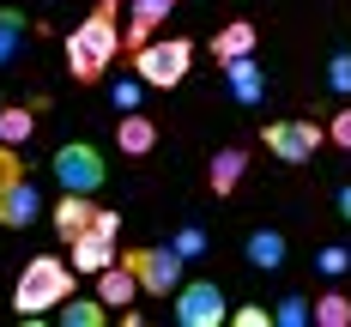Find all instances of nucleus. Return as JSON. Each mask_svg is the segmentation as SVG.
Masks as SVG:
<instances>
[{
	"instance_id": "20",
	"label": "nucleus",
	"mask_w": 351,
	"mask_h": 327,
	"mask_svg": "<svg viewBox=\"0 0 351 327\" xmlns=\"http://www.w3.org/2000/svg\"><path fill=\"white\" fill-rule=\"evenodd\" d=\"M309 322L315 327H351V297L346 291H321V297H309Z\"/></svg>"
},
{
	"instance_id": "8",
	"label": "nucleus",
	"mask_w": 351,
	"mask_h": 327,
	"mask_svg": "<svg viewBox=\"0 0 351 327\" xmlns=\"http://www.w3.org/2000/svg\"><path fill=\"white\" fill-rule=\"evenodd\" d=\"M36 218H43V194H36L31 176H19L12 188H0V224H6V230H31Z\"/></svg>"
},
{
	"instance_id": "14",
	"label": "nucleus",
	"mask_w": 351,
	"mask_h": 327,
	"mask_svg": "<svg viewBox=\"0 0 351 327\" xmlns=\"http://www.w3.org/2000/svg\"><path fill=\"white\" fill-rule=\"evenodd\" d=\"M115 145H121L128 158H152V152H158V121L140 115V109H128V115L115 121Z\"/></svg>"
},
{
	"instance_id": "28",
	"label": "nucleus",
	"mask_w": 351,
	"mask_h": 327,
	"mask_svg": "<svg viewBox=\"0 0 351 327\" xmlns=\"http://www.w3.org/2000/svg\"><path fill=\"white\" fill-rule=\"evenodd\" d=\"M140 91H145V79H121V85H115L109 97H115V109L128 115V109H140Z\"/></svg>"
},
{
	"instance_id": "12",
	"label": "nucleus",
	"mask_w": 351,
	"mask_h": 327,
	"mask_svg": "<svg viewBox=\"0 0 351 327\" xmlns=\"http://www.w3.org/2000/svg\"><path fill=\"white\" fill-rule=\"evenodd\" d=\"M224 79H230V97H237L243 109H254L261 97H267V73H261V61H254V55L224 61Z\"/></svg>"
},
{
	"instance_id": "3",
	"label": "nucleus",
	"mask_w": 351,
	"mask_h": 327,
	"mask_svg": "<svg viewBox=\"0 0 351 327\" xmlns=\"http://www.w3.org/2000/svg\"><path fill=\"white\" fill-rule=\"evenodd\" d=\"M194 67V43L188 36H152L134 49V73L145 79V91H176Z\"/></svg>"
},
{
	"instance_id": "17",
	"label": "nucleus",
	"mask_w": 351,
	"mask_h": 327,
	"mask_svg": "<svg viewBox=\"0 0 351 327\" xmlns=\"http://www.w3.org/2000/svg\"><path fill=\"white\" fill-rule=\"evenodd\" d=\"M254 43H261V31H254L248 19H230L224 31L212 36V55H218V67H224V61H237V55H254Z\"/></svg>"
},
{
	"instance_id": "22",
	"label": "nucleus",
	"mask_w": 351,
	"mask_h": 327,
	"mask_svg": "<svg viewBox=\"0 0 351 327\" xmlns=\"http://www.w3.org/2000/svg\"><path fill=\"white\" fill-rule=\"evenodd\" d=\"M31 134H36V115H31V109H6V104H0V140H6V145H25Z\"/></svg>"
},
{
	"instance_id": "1",
	"label": "nucleus",
	"mask_w": 351,
	"mask_h": 327,
	"mask_svg": "<svg viewBox=\"0 0 351 327\" xmlns=\"http://www.w3.org/2000/svg\"><path fill=\"white\" fill-rule=\"evenodd\" d=\"M67 73L79 85H97L109 67H115V55H121V19H115V0H97L79 25L67 31Z\"/></svg>"
},
{
	"instance_id": "26",
	"label": "nucleus",
	"mask_w": 351,
	"mask_h": 327,
	"mask_svg": "<svg viewBox=\"0 0 351 327\" xmlns=\"http://www.w3.org/2000/svg\"><path fill=\"white\" fill-rule=\"evenodd\" d=\"M19 176H25V158H19V145L0 140V188H12Z\"/></svg>"
},
{
	"instance_id": "21",
	"label": "nucleus",
	"mask_w": 351,
	"mask_h": 327,
	"mask_svg": "<svg viewBox=\"0 0 351 327\" xmlns=\"http://www.w3.org/2000/svg\"><path fill=\"white\" fill-rule=\"evenodd\" d=\"M170 249L182 254V261H206V249H212V237H206V224H176V237H170Z\"/></svg>"
},
{
	"instance_id": "4",
	"label": "nucleus",
	"mask_w": 351,
	"mask_h": 327,
	"mask_svg": "<svg viewBox=\"0 0 351 327\" xmlns=\"http://www.w3.org/2000/svg\"><path fill=\"white\" fill-rule=\"evenodd\" d=\"M121 261H128V273L140 279V297H176V285H182V267H188L170 243H164V249H158V243H140V249H128Z\"/></svg>"
},
{
	"instance_id": "7",
	"label": "nucleus",
	"mask_w": 351,
	"mask_h": 327,
	"mask_svg": "<svg viewBox=\"0 0 351 327\" xmlns=\"http://www.w3.org/2000/svg\"><path fill=\"white\" fill-rule=\"evenodd\" d=\"M176 322L182 327H224L230 322V303L218 279H182L176 285Z\"/></svg>"
},
{
	"instance_id": "5",
	"label": "nucleus",
	"mask_w": 351,
	"mask_h": 327,
	"mask_svg": "<svg viewBox=\"0 0 351 327\" xmlns=\"http://www.w3.org/2000/svg\"><path fill=\"white\" fill-rule=\"evenodd\" d=\"M261 145H267L279 164H309L321 145H327V128L309 121V115H285V121H267V128H261Z\"/></svg>"
},
{
	"instance_id": "9",
	"label": "nucleus",
	"mask_w": 351,
	"mask_h": 327,
	"mask_svg": "<svg viewBox=\"0 0 351 327\" xmlns=\"http://www.w3.org/2000/svg\"><path fill=\"white\" fill-rule=\"evenodd\" d=\"M285 254H291V243H285V230H273V224H254L243 237V261L254 267V273H279Z\"/></svg>"
},
{
	"instance_id": "31",
	"label": "nucleus",
	"mask_w": 351,
	"mask_h": 327,
	"mask_svg": "<svg viewBox=\"0 0 351 327\" xmlns=\"http://www.w3.org/2000/svg\"><path fill=\"white\" fill-rule=\"evenodd\" d=\"M43 6H55V0H43Z\"/></svg>"
},
{
	"instance_id": "15",
	"label": "nucleus",
	"mask_w": 351,
	"mask_h": 327,
	"mask_svg": "<svg viewBox=\"0 0 351 327\" xmlns=\"http://www.w3.org/2000/svg\"><path fill=\"white\" fill-rule=\"evenodd\" d=\"M91 218H97V200H91V194H61V200H55V213H49V224L73 243V237H85V230H91Z\"/></svg>"
},
{
	"instance_id": "25",
	"label": "nucleus",
	"mask_w": 351,
	"mask_h": 327,
	"mask_svg": "<svg viewBox=\"0 0 351 327\" xmlns=\"http://www.w3.org/2000/svg\"><path fill=\"white\" fill-rule=\"evenodd\" d=\"M315 273H327V279L351 273V249H346V243H327V249H315Z\"/></svg>"
},
{
	"instance_id": "13",
	"label": "nucleus",
	"mask_w": 351,
	"mask_h": 327,
	"mask_svg": "<svg viewBox=\"0 0 351 327\" xmlns=\"http://www.w3.org/2000/svg\"><path fill=\"white\" fill-rule=\"evenodd\" d=\"M243 170H248V152L243 145H224V152L206 164V188L218 194V200H230V194L243 188Z\"/></svg>"
},
{
	"instance_id": "11",
	"label": "nucleus",
	"mask_w": 351,
	"mask_h": 327,
	"mask_svg": "<svg viewBox=\"0 0 351 327\" xmlns=\"http://www.w3.org/2000/svg\"><path fill=\"white\" fill-rule=\"evenodd\" d=\"M67 261H73V273H91V279H97L109 261H121V254H115V237L85 230V237H73V243H67Z\"/></svg>"
},
{
	"instance_id": "24",
	"label": "nucleus",
	"mask_w": 351,
	"mask_h": 327,
	"mask_svg": "<svg viewBox=\"0 0 351 327\" xmlns=\"http://www.w3.org/2000/svg\"><path fill=\"white\" fill-rule=\"evenodd\" d=\"M327 91L351 97V49H333V55H327Z\"/></svg>"
},
{
	"instance_id": "27",
	"label": "nucleus",
	"mask_w": 351,
	"mask_h": 327,
	"mask_svg": "<svg viewBox=\"0 0 351 327\" xmlns=\"http://www.w3.org/2000/svg\"><path fill=\"white\" fill-rule=\"evenodd\" d=\"M230 322L237 327H273V309L267 303H243V309H230Z\"/></svg>"
},
{
	"instance_id": "18",
	"label": "nucleus",
	"mask_w": 351,
	"mask_h": 327,
	"mask_svg": "<svg viewBox=\"0 0 351 327\" xmlns=\"http://www.w3.org/2000/svg\"><path fill=\"white\" fill-rule=\"evenodd\" d=\"M25 36H31V19L19 6H0V67H12L25 55Z\"/></svg>"
},
{
	"instance_id": "29",
	"label": "nucleus",
	"mask_w": 351,
	"mask_h": 327,
	"mask_svg": "<svg viewBox=\"0 0 351 327\" xmlns=\"http://www.w3.org/2000/svg\"><path fill=\"white\" fill-rule=\"evenodd\" d=\"M327 145H339V152H351V109H339V115L327 121Z\"/></svg>"
},
{
	"instance_id": "19",
	"label": "nucleus",
	"mask_w": 351,
	"mask_h": 327,
	"mask_svg": "<svg viewBox=\"0 0 351 327\" xmlns=\"http://www.w3.org/2000/svg\"><path fill=\"white\" fill-rule=\"evenodd\" d=\"M55 322L61 327H104L109 322V303L104 297H67V303L55 309Z\"/></svg>"
},
{
	"instance_id": "10",
	"label": "nucleus",
	"mask_w": 351,
	"mask_h": 327,
	"mask_svg": "<svg viewBox=\"0 0 351 327\" xmlns=\"http://www.w3.org/2000/svg\"><path fill=\"white\" fill-rule=\"evenodd\" d=\"M164 19H176V0H134V6H128V31H121V49L134 55L140 43H152V31H158Z\"/></svg>"
},
{
	"instance_id": "30",
	"label": "nucleus",
	"mask_w": 351,
	"mask_h": 327,
	"mask_svg": "<svg viewBox=\"0 0 351 327\" xmlns=\"http://www.w3.org/2000/svg\"><path fill=\"white\" fill-rule=\"evenodd\" d=\"M333 213L351 224V182H339V188H333Z\"/></svg>"
},
{
	"instance_id": "6",
	"label": "nucleus",
	"mask_w": 351,
	"mask_h": 327,
	"mask_svg": "<svg viewBox=\"0 0 351 327\" xmlns=\"http://www.w3.org/2000/svg\"><path fill=\"white\" fill-rule=\"evenodd\" d=\"M49 170H55V182H61V194H97V188H104V176H109L104 152H97V145H85V140L61 145Z\"/></svg>"
},
{
	"instance_id": "2",
	"label": "nucleus",
	"mask_w": 351,
	"mask_h": 327,
	"mask_svg": "<svg viewBox=\"0 0 351 327\" xmlns=\"http://www.w3.org/2000/svg\"><path fill=\"white\" fill-rule=\"evenodd\" d=\"M67 297H73V261H61V254H31L25 273H19V285H12V309L25 322H36V315L61 309Z\"/></svg>"
},
{
	"instance_id": "23",
	"label": "nucleus",
	"mask_w": 351,
	"mask_h": 327,
	"mask_svg": "<svg viewBox=\"0 0 351 327\" xmlns=\"http://www.w3.org/2000/svg\"><path fill=\"white\" fill-rule=\"evenodd\" d=\"M273 322H279V327H315V322H309V297H303V291L279 297V303H273Z\"/></svg>"
},
{
	"instance_id": "16",
	"label": "nucleus",
	"mask_w": 351,
	"mask_h": 327,
	"mask_svg": "<svg viewBox=\"0 0 351 327\" xmlns=\"http://www.w3.org/2000/svg\"><path fill=\"white\" fill-rule=\"evenodd\" d=\"M97 297H104L109 309H128V303L140 297V279L128 273V261H109L104 273H97Z\"/></svg>"
}]
</instances>
